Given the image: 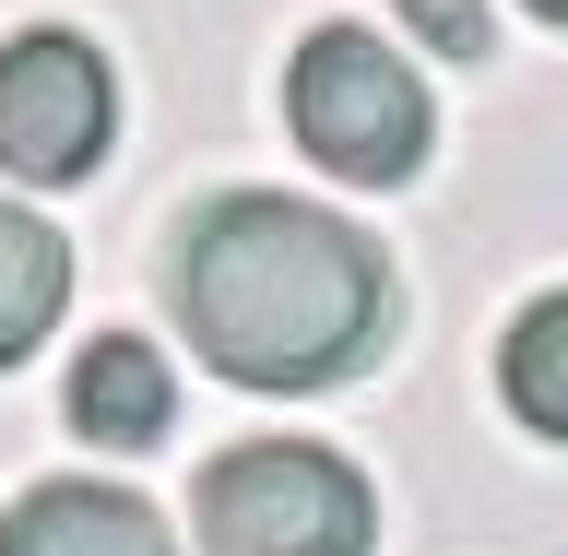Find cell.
<instances>
[{
	"label": "cell",
	"mask_w": 568,
	"mask_h": 556,
	"mask_svg": "<svg viewBox=\"0 0 568 556\" xmlns=\"http://www.w3.org/2000/svg\"><path fill=\"white\" fill-rule=\"evenodd\" d=\"M166 296L190 320V355L237 391H332L390 344V261L344 213L225 190L178 225Z\"/></svg>",
	"instance_id": "1"
},
{
	"label": "cell",
	"mask_w": 568,
	"mask_h": 556,
	"mask_svg": "<svg viewBox=\"0 0 568 556\" xmlns=\"http://www.w3.org/2000/svg\"><path fill=\"white\" fill-rule=\"evenodd\" d=\"M190 533H202V556H367L379 497L320 438H237V451L202 462Z\"/></svg>",
	"instance_id": "2"
},
{
	"label": "cell",
	"mask_w": 568,
	"mask_h": 556,
	"mask_svg": "<svg viewBox=\"0 0 568 556\" xmlns=\"http://www.w3.org/2000/svg\"><path fill=\"white\" fill-rule=\"evenodd\" d=\"M284 119H296V142H308L332 178H355V190H403V178L426 166V83L403 60H390L367 24H320L308 48H296V71H284Z\"/></svg>",
	"instance_id": "3"
},
{
	"label": "cell",
	"mask_w": 568,
	"mask_h": 556,
	"mask_svg": "<svg viewBox=\"0 0 568 556\" xmlns=\"http://www.w3.org/2000/svg\"><path fill=\"white\" fill-rule=\"evenodd\" d=\"M106 131H119V83L83 36L24 24L0 48V178L24 190H71V178L106 166Z\"/></svg>",
	"instance_id": "4"
},
{
	"label": "cell",
	"mask_w": 568,
	"mask_h": 556,
	"mask_svg": "<svg viewBox=\"0 0 568 556\" xmlns=\"http://www.w3.org/2000/svg\"><path fill=\"white\" fill-rule=\"evenodd\" d=\"M0 556H178V533H166L154 497L60 474V486H24L0 509Z\"/></svg>",
	"instance_id": "5"
},
{
	"label": "cell",
	"mask_w": 568,
	"mask_h": 556,
	"mask_svg": "<svg viewBox=\"0 0 568 556\" xmlns=\"http://www.w3.org/2000/svg\"><path fill=\"white\" fill-rule=\"evenodd\" d=\"M71 426H83L95 451H154V438L178 426L166 355L142 344V332H95V344L71 355Z\"/></svg>",
	"instance_id": "6"
},
{
	"label": "cell",
	"mask_w": 568,
	"mask_h": 556,
	"mask_svg": "<svg viewBox=\"0 0 568 556\" xmlns=\"http://www.w3.org/2000/svg\"><path fill=\"white\" fill-rule=\"evenodd\" d=\"M71 309V249L60 225H36L24 202H0V367H24Z\"/></svg>",
	"instance_id": "7"
},
{
	"label": "cell",
	"mask_w": 568,
	"mask_h": 556,
	"mask_svg": "<svg viewBox=\"0 0 568 556\" xmlns=\"http://www.w3.org/2000/svg\"><path fill=\"white\" fill-rule=\"evenodd\" d=\"M497 391H509V415L532 438H568V284L557 296H532L509 320V344H497Z\"/></svg>",
	"instance_id": "8"
},
{
	"label": "cell",
	"mask_w": 568,
	"mask_h": 556,
	"mask_svg": "<svg viewBox=\"0 0 568 556\" xmlns=\"http://www.w3.org/2000/svg\"><path fill=\"white\" fill-rule=\"evenodd\" d=\"M390 12H403V24L438 48V60H462V71L497 48V12H486V0H390Z\"/></svg>",
	"instance_id": "9"
},
{
	"label": "cell",
	"mask_w": 568,
	"mask_h": 556,
	"mask_svg": "<svg viewBox=\"0 0 568 556\" xmlns=\"http://www.w3.org/2000/svg\"><path fill=\"white\" fill-rule=\"evenodd\" d=\"M532 12H545V24H568V0H532Z\"/></svg>",
	"instance_id": "10"
}]
</instances>
